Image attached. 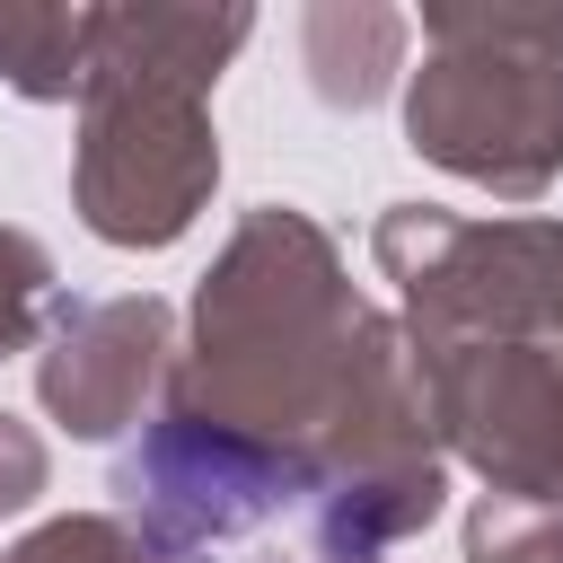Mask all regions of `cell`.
<instances>
[{
  "label": "cell",
  "mask_w": 563,
  "mask_h": 563,
  "mask_svg": "<svg viewBox=\"0 0 563 563\" xmlns=\"http://www.w3.org/2000/svg\"><path fill=\"white\" fill-rule=\"evenodd\" d=\"M361 325H369V308L352 299L334 238L308 211L264 202L238 220L229 255L211 264V282L194 299V343L176 361L167 413L308 457V440L325 431V413L343 396Z\"/></svg>",
  "instance_id": "cell-1"
},
{
  "label": "cell",
  "mask_w": 563,
  "mask_h": 563,
  "mask_svg": "<svg viewBox=\"0 0 563 563\" xmlns=\"http://www.w3.org/2000/svg\"><path fill=\"white\" fill-rule=\"evenodd\" d=\"M246 26V9H97L70 194L106 246H167L211 202L220 141L202 97Z\"/></svg>",
  "instance_id": "cell-2"
},
{
  "label": "cell",
  "mask_w": 563,
  "mask_h": 563,
  "mask_svg": "<svg viewBox=\"0 0 563 563\" xmlns=\"http://www.w3.org/2000/svg\"><path fill=\"white\" fill-rule=\"evenodd\" d=\"M431 62L413 70L405 132L466 185L528 202L563 167V9H422Z\"/></svg>",
  "instance_id": "cell-3"
},
{
  "label": "cell",
  "mask_w": 563,
  "mask_h": 563,
  "mask_svg": "<svg viewBox=\"0 0 563 563\" xmlns=\"http://www.w3.org/2000/svg\"><path fill=\"white\" fill-rule=\"evenodd\" d=\"M378 273L405 290L413 343H545L563 334V220H449L396 202L378 220Z\"/></svg>",
  "instance_id": "cell-4"
},
{
  "label": "cell",
  "mask_w": 563,
  "mask_h": 563,
  "mask_svg": "<svg viewBox=\"0 0 563 563\" xmlns=\"http://www.w3.org/2000/svg\"><path fill=\"white\" fill-rule=\"evenodd\" d=\"M422 387L501 501L563 510V343H422Z\"/></svg>",
  "instance_id": "cell-5"
},
{
  "label": "cell",
  "mask_w": 563,
  "mask_h": 563,
  "mask_svg": "<svg viewBox=\"0 0 563 563\" xmlns=\"http://www.w3.org/2000/svg\"><path fill=\"white\" fill-rule=\"evenodd\" d=\"M114 493H123V510L141 519V537L167 563H194L202 545L246 537L282 501H308V457L264 449L246 431H211V422L158 413L141 431V449L114 466Z\"/></svg>",
  "instance_id": "cell-6"
},
{
  "label": "cell",
  "mask_w": 563,
  "mask_h": 563,
  "mask_svg": "<svg viewBox=\"0 0 563 563\" xmlns=\"http://www.w3.org/2000/svg\"><path fill=\"white\" fill-rule=\"evenodd\" d=\"M158 369H167V308L158 299H79L53 317V343L35 361V396L70 440H106L141 413Z\"/></svg>",
  "instance_id": "cell-7"
},
{
  "label": "cell",
  "mask_w": 563,
  "mask_h": 563,
  "mask_svg": "<svg viewBox=\"0 0 563 563\" xmlns=\"http://www.w3.org/2000/svg\"><path fill=\"white\" fill-rule=\"evenodd\" d=\"M299 53H308V88L325 106H378L387 70L405 53V18L396 9H308Z\"/></svg>",
  "instance_id": "cell-8"
},
{
  "label": "cell",
  "mask_w": 563,
  "mask_h": 563,
  "mask_svg": "<svg viewBox=\"0 0 563 563\" xmlns=\"http://www.w3.org/2000/svg\"><path fill=\"white\" fill-rule=\"evenodd\" d=\"M88 44H97V9H0V79L18 97H79Z\"/></svg>",
  "instance_id": "cell-9"
},
{
  "label": "cell",
  "mask_w": 563,
  "mask_h": 563,
  "mask_svg": "<svg viewBox=\"0 0 563 563\" xmlns=\"http://www.w3.org/2000/svg\"><path fill=\"white\" fill-rule=\"evenodd\" d=\"M466 563H563V510L484 493L466 510Z\"/></svg>",
  "instance_id": "cell-10"
},
{
  "label": "cell",
  "mask_w": 563,
  "mask_h": 563,
  "mask_svg": "<svg viewBox=\"0 0 563 563\" xmlns=\"http://www.w3.org/2000/svg\"><path fill=\"white\" fill-rule=\"evenodd\" d=\"M0 563H167V554L150 537H132L123 519H53V528H35Z\"/></svg>",
  "instance_id": "cell-11"
},
{
  "label": "cell",
  "mask_w": 563,
  "mask_h": 563,
  "mask_svg": "<svg viewBox=\"0 0 563 563\" xmlns=\"http://www.w3.org/2000/svg\"><path fill=\"white\" fill-rule=\"evenodd\" d=\"M44 282H53L44 246H35V238H18V229H0V352H18V343L35 334Z\"/></svg>",
  "instance_id": "cell-12"
},
{
  "label": "cell",
  "mask_w": 563,
  "mask_h": 563,
  "mask_svg": "<svg viewBox=\"0 0 563 563\" xmlns=\"http://www.w3.org/2000/svg\"><path fill=\"white\" fill-rule=\"evenodd\" d=\"M44 466H53V457H44V440H35L18 413H0V519H9V510H26V501L44 493Z\"/></svg>",
  "instance_id": "cell-13"
},
{
  "label": "cell",
  "mask_w": 563,
  "mask_h": 563,
  "mask_svg": "<svg viewBox=\"0 0 563 563\" xmlns=\"http://www.w3.org/2000/svg\"><path fill=\"white\" fill-rule=\"evenodd\" d=\"M264 563H290V554H264Z\"/></svg>",
  "instance_id": "cell-14"
}]
</instances>
